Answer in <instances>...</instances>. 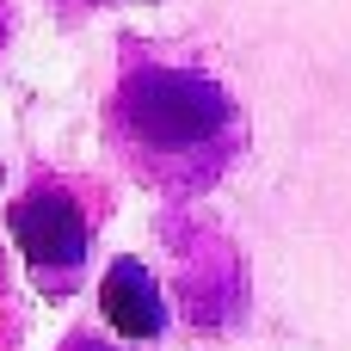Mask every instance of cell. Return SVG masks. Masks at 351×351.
<instances>
[{
	"instance_id": "7a4b0ae2",
	"label": "cell",
	"mask_w": 351,
	"mask_h": 351,
	"mask_svg": "<svg viewBox=\"0 0 351 351\" xmlns=\"http://www.w3.org/2000/svg\"><path fill=\"white\" fill-rule=\"evenodd\" d=\"M6 228L19 241V253L37 265V271H68L86 259V210L56 191V185H37L25 191L12 210H6Z\"/></svg>"
},
{
	"instance_id": "3957f363",
	"label": "cell",
	"mask_w": 351,
	"mask_h": 351,
	"mask_svg": "<svg viewBox=\"0 0 351 351\" xmlns=\"http://www.w3.org/2000/svg\"><path fill=\"white\" fill-rule=\"evenodd\" d=\"M99 315L123 333V339H160L167 327V302H160V284L142 259H117L99 284Z\"/></svg>"
},
{
	"instance_id": "6da1fadb",
	"label": "cell",
	"mask_w": 351,
	"mask_h": 351,
	"mask_svg": "<svg viewBox=\"0 0 351 351\" xmlns=\"http://www.w3.org/2000/svg\"><path fill=\"white\" fill-rule=\"evenodd\" d=\"M130 123L148 142L185 148V142H197L222 123V99L197 74H142L130 86Z\"/></svg>"
}]
</instances>
